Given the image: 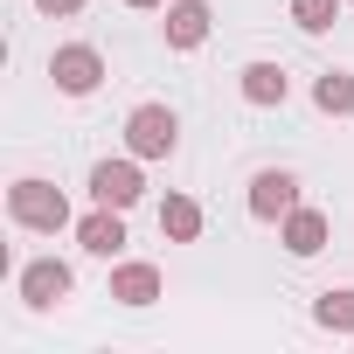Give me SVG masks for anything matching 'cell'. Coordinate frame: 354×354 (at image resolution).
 Segmentation results:
<instances>
[{"mask_svg":"<svg viewBox=\"0 0 354 354\" xmlns=\"http://www.w3.org/2000/svg\"><path fill=\"white\" fill-rule=\"evenodd\" d=\"M8 216L21 223V230H63L70 223V202H63V188H49V181H35V174H28V181H15L8 188Z\"/></svg>","mask_w":354,"mask_h":354,"instance_id":"1","label":"cell"},{"mask_svg":"<svg viewBox=\"0 0 354 354\" xmlns=\"http://www.w3.org/2000/svg\"><path fill=\"white\" fill-rule=\"evenodd\" d=\"M125 146H132L139 160H167L174 146H181V118H174L167 104H139V111L125 118Z\"/></svg>","mask_w":354,"mask_h":354,"instance_id":"2","label":"cell"},{"mask_svg":"<svg viewBox=\"0 0 354 354\" xmlns=\"http://www.w3.org/2000/svg\"><path fill=\"white\" fill-rule=\"evenodd\" d=\"M49 77H56V91H70V97H91V91L104 84V56H97L91 42H63V49L49 56Z\"/></svg>","mask_w":354,"mask_h":354,"instance_id":"3","label":"cell"},{"mask_svg":"<svg viewBox=\"0 0 354 354\" xmlns=\"http://www.w3.org/2000/svg\"><path fill=\"white\" fill-rule=\"evenodd\" d=\"M91 195H97L104 209H132V202L146 195V174H139V153H132V160H97V167H91Z\"/></svg>","mask_w":354,"mask_h":354,"instance_id":"4","label":"cell"},{"mask_svg":"<svg viewBox=\"0 0 354 354\" xmlns=\"http://www.w3.org/2000/svg\"><path fill=\"white\" fill-rule=\"evenodd\" d=\"M292 209H299V174L264 167L257 181H250V216H257V223H285Z\"/></svg>","mask_w":354,"mask_h":354,"instance_id":"5","label":"cell"},{"mask_svg":"<svg viewBox=\"0 0 354 354\" xmlns=\"http://www.w3.org/2000/svg\"><path fill=\"white\" fill-rule=\"evenodd\" d=\"M70 285H77V278H70V264H63V257H35V264L21 271V299H28L35 313L63 306V299H70Z\"/></svg>","mask_w":354,"mask_h":354,"instance_id":"6","label":"cell"},{"mask_svg":"<svg viewBox=\"0 0 354 354\" xmlns=\"http://www.w3.org/2000/svg\"><path fill=\"white\" fill-rule=\"evenodd\" d=\"M209 0H167V49H202L209 42Z\"/></svg>","mask_w":354,"mask_h":354,"instance_id":"7","label":"cell"},{"mask_svg":"<svg viewBox=\"0 0 354 354\" xmlns=\"http://www.w3.org/2000/svg\"><path fill=\"white\" fill-rule=\"evenodd\" d=\"M77 243H84L91 257H118V250H125V209H104V202H97V209L77 223Z\"/></svg>","mask_w":354,"mask_h":354,"instance_id":"8","label":"cell"},{"mask_svg":"<svg viewBox=\"0 0 354 354\" xmlns=\"http://www.w3.org/2000/svg\"><path fill=\"white\" fill-rule=\"evenodd\" d=\"M236 84H243V104H264V111H271V104H285V91H292V77H285L278 63H243V77H236Z\"/></svg>","mask_w":354,"mask_h":354,"instance_id":"9","label":"cell"},{"mask_svg":"<svg viewBox=\"0 0 354 354\" xmlns=\"http://www.w3.org/2000/svg\"><path fill=\"white\" fill-rule=\"evenodd\" d=\"M111 299L118 306H153L160 299V264H118L111 271Z\"/></svg>","mask_w":354,"mask_h":354,"instance_id":"10","label":"cell"},{"mask_svg":"<svg viewBox=\"0 0 354 354\" xmlns=\"http://www.w3.org/2000/svg\"><path fill=\"white\" fill-rule=\"evenodd\" d=\"M285 250L292 257H319L326 250V216L319 209H292L285 216Z\"/></svg>","mask_w":354,"mask_h":354,"instance_id":"11","label":"cell"},{"mask_svg":"<svg viewBox=\"0 0 354 354\" xmlns=\"http://www.w3.org/2000/svg\"><path fill=\"white\" fill-rule=\"evenodd\" d=\"M160 236L195 243V236H202V202H195V195H167V202H160Z\"/></svg>","mask_w":354,"mask_h":354,"instance_id":"12","label":"cell"},{"mask_svg":"<svg viewBox=\"0 0 354 354\" xmlns=\"http://www.w3.org/2000/svg\"><path fill=\"white\" fill-rule=\"evenodd\" d=\"M313 104H319L326 118H347V111H354V77H347V70H326V77L313 84Z\"/></svg>","mask_w":354,"mask_h":354,"instance_id":"13","label":"cell"},{"mask_svg":"<svg viewBox=\"0 0 354 354\" xmlns=\"http://www.w3.org/2000/svg\"><path fill=\"white\" fill-rule=\"evenodd\" d=\"M313 319H319L326 333H354V285H340V292H319V299H313Z\"/></svg>","mask_w":354,"mask_h":354,"instance_id":"14","label":"cell"},{"mask_svg":"<svg viewBox=\"0 0 354 354\" xmlns=\"http://www.w3.org/2000/svg\"><path fill=\"white\" fill-rule=\"evenodd\" d=\"M292 21H299L306 35H326V28H333V0H292Z\"/></svg>","mask_w":354,"mask_h":354,"instance_id":"15","label":"cell"},{"mask_svg":"<svg viewBox=\"0 0 354 354\" xmlns=\"http://www.w3.org/2000/svg\"><path fill=\"white\" fill-rule=\"evenodd\" d=\"M35 8H42V15H77L84 0H35Z\"/></svg>","mask_w":354,"mask_h":354,"instance_id":"16","label":"cell"},{"mask_svg":"<svg viewBox=\"0 0 354 354\" xmlns=\"http://www.w3.org/2000/svg\"><path fill=\"white\" fill-rule=\"evenodd\" d=\"M125 8H167V0H125Z\"/></svg>","mask_w":354,"mask_h":354,"instance_id":"17","label":"cell"}]
</instances>
